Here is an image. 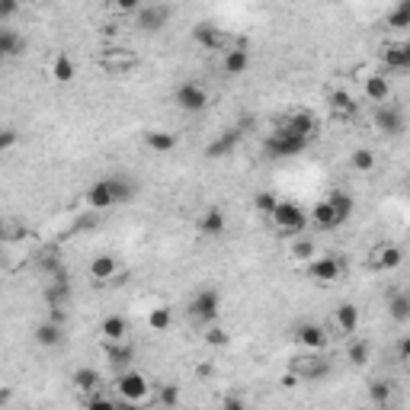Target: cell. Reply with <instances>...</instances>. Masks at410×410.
<instances>
[{"instance_id": "1", "label": "cell", "mask_w": 410, "mask_h": 410, "mask_svg": "<svg viewBox=\"0 0 410 410\" xmlns=\"http://www.w3.org/2000/svg\"><path fill=\"white\" fill-rule=\"evenodd\" d=\"M305 147H308V138L295 135L292 128H285V126H276L270 138L263 141V154H266V157H272V160L295 157V154H301Z\"/></svg>"}, {"instance_id": "2", "label": "cell", "mask_w": 410, "mask_h": 410, "mask_svg": "<svg viewBox=\"0 0 410 410\" xmlns=\"http://www.w3.org/2000/svg\"><path fill=\"white\" fill-rule=\"evenodd\" d=\"M272 222H276L279 234L285 237H301V231L308 228V215L299 209V202H289V199H279V205L272 209Z\"/></svg>"}, {"instance_id": "3", "label": "cell", "mask_w": 410, "mask_h": 410, "mask_svg": "<svg viewBox=\"0 0 410 410\" xmlns=\"http://www.w3.org/2000/svg\"><path fill=\"white\" fill-rule=\"evenodd\" d=\"M292 372L299 375L301 385H314V382H324V378L334 372V362L320 353H308V356H299V359H295Z\"/></svg>"}, {"instance_id": "4", "label": "cell", "mask_w": 410, "mask_h": 410, "mask_svg": "<svg viewBox=\"0 0 410 410\" xmlns=\"http://www.w3.org/2000/svg\"><path fill=\"white\" fill-rule=\"evenodd\" d=\"M218 314H222V295L215 289H202V292L193 295V301H189V318L193 320H199L202 327H209L218 320Z\"/></svg>"}, {"instance_id": "5", "label": "cell", "mask_w": 410, "mask_h": 410, "mask_svg": "<svg viewBox=\"0 0 410 410\" xmlns=\"http://www.w3.org/2000/svg\"><path fill=\"white\" fill-rule=\"evenodd\" d=\"M170 16H174V7L170 4H147V7H138V13H135V29L138 32H160V29L170 23Z\"/></svg>"}, {"instance_id": "6", "label": "cell", "mask_w": 410, "mask_h": 410, "mask_svg": "<svg viewBox=\"0 0 410 410\" xmlns=\"http://www.w3.org/2000/svg\"><path fill=\"white\" fill-rule=\"evenodd\" d=\"M193 39L205 52H231V49H237L234 35H228L224 29L212 26V23H195V26H193Z\"/></svg>"}, {"instance_id": "7", "label": "cell", "mask_w": 410, "mask_h": 410, "mask_svg": "<svg viewBox=\"0 0 410 410\" xmlns=\"http://www.w3.org/2000/svg\"><path fill=\"white\" fill-rule=\"evenodd\" d=\"M174 100H176V106H180L183 112H205L209 109V90L202 84H195V80H186V84H180L176 87V93H174Z\"/></svg>"}, {"instance_id": "8", "label": "cell", "mask_w": 410, "mask_h": 410, "mask_svg": "<svg viewBox=\"0 0 410 410\" xmlns=\"http://www.w3.org/2000/svg\"><path fill=\"white\" fill-rule=\"evenodd\" d=\"M116 388H119V394H122V401L132 404V407H135V404H141L147 394H151L147 378L141 375V372H132V368H128V372H122V375L116 378Z\"/></svg>"}, {"instance_id": "9", "label": "cell", "mask_w": 410, "mask_h": 410, "mask_svg": "<svg viewBox=\"0 0 410 410\" xmlns=\"http://www.w3.org/2000/svg\"><path fill=\"white\" fill-rule=\"evenodd\" d=\"M97 61H100V68H103L106 74H128V71L138 64V55L128 52V49H116V45H112V49L100 52Z\"/></svg>"}, {"instance_id": "10", "label": "cell", "mask_w": 410, "mask_h": 410, "mask_svg": "<svg viewBox=\"0 0 410 410\" xmlns=\"http://www.w3.org/2000/svg\"><path fill=\"white\" fill-rule=\"evenodd\" d=\"M401 263H404V251L397 243H378L368 253V270H375V272H391Z\"/></svg>"}, {"instance_id": "11", "label": "cell", "mask_w": 410, "mask_h": 410, "mask_svg": "<svg viewBox=\"0 0 410 410\" xmlns=\"http://www.w3.org/2000/svg\"><path fill=\"white\" fill-rule=\"evenodd\" d=\"M375 128L382 135H388V138H397V135H404V128H407V122H404V112L397 109V106L385 103L375 109Z\"/></svg>"}, {"instance_id": "12", "label": "cell", "mask_w": 410, "mask_h": 410, "mask_svg": "<svg viewBox=\"0 0 410 410\" xmlns=\"http://www.w3.org/2000/svg\"><path fill=\"white\" fill-rule=\"evenodd\" d=\"M340 272H343V266H340V260L334 257V253H324V257H318V260H311L308 263V276L314 279V282H337L340 279Z\"/></svg>"}, {"instance_id": "13", "label": "cell", "mask_w": 410, "mask_h": 410, "mask_svg": "<svg viewBox=\"0 0 410 410\" xmlns=\"http://www.w3.org/2000/svg\"><path fill=\"white\" fill-rule=\"evenodd\" d=\"M241 138H243V135L237 132V128H228V132H222L215 141H209V145H205V157H209V160H222V157H228V154H234V151H237Z\"/></svg>"}, {"instance_id": "14", "label": "cell", "mask_w": 410, "mask_h": 410, "mask_svg": "<svg viewBox=\"0 0 410 410\" xmlns=\"http://www.w3.org/2000/svg\"><path fill=\"white\" fill-rule=\"evenodd\" d=\"M295 340L308 349V353H320L327 346V334L320 324H299L295 327Z\"/></svg>"}, {"instance_id": "15", "label": "cell", "mask_w": 410, "mask_h": 410, "mask_svg": "<svg viewBox=\"0 0 410 410\" xmlns=\"http://www.w3.org/2000/svg\"><path fill=\"white\" fill-rule=\"evenodd\" d=\"M71 299V282H68V272H58V276L49 279V285H45V301H49V308H64Z\"/></svg>"}, {"instance_id": "16", "label": "cell", "mask_w": 410, "mask_h": 410, "mask_svg": "<svg viewBox=\"0 0 410 410\" xmlns=\"http://www.w3.org/2000/svg\"><path fill=\"white\" fill-rule=\"evenodd\" d=\"M282 126L292 128L295 135H301V138L311 141L314 135H318V116H314V112H308V109H299V112H292V116L285 119Z\"/></svg>"}, {"instance_id": "17", "label": "cell", "mask_w": 410, "mask_h": 410, "mask_svg": "<svg viewBox=\"0 0 410 410\" xmlns=\"http://www.w3.org/2000/svg\"><path fill=\"white\" fill-rule=\"evenodd\" d=\"M382 61L391 71H407L410 68V42H388L382 49Z\"/></svg>"}, {"instance_id": "18", "label": "cell", "mask_w": 410, "mask_h": 410, "mask_svg": "<svg viewBox=\"0 0 410 410\" xmlns=\"http://www.w3.org/2000/svg\"><path fill=\"white\" fill-rule=\"evenodd\" d=\"M87 205H90V212H106L116 205V199H112V189H109V180H97L90 189H87Z\"/></svg>"}, {"instance_id": "19", "label": "cell", "mask_w": 410, "mask_h": 410, "mask_svg": "<svg viewBox=\"0 0 410 410\" xmlns=\"http://www.w3.org/2000/svg\"><path fill=\"white\" fill-rule=\"evenodd\" d=\"M23 52H26L23 35L10 26H0V61H4V58H20Z\"/></svg>"}, {"instance_id": "20", "label": "cell", "mask_w": 410, "mask_h": 410, "mask_svg": "<svg viewBox=\"0 0 410 410\" xmlns=\"http://www.w3.org/2000/svg\"><path fill=\"white\" fill-rule=\"evenodd\" d=\"M100 334H103L106 343H122L128 334V320L122 318V314H109V318H103V324H100Z\"/></svg>"}, {"instance_id": "21", "label": "cell", "mask_w": 410, "mask_h": 410, "mask_svg": "<svg viewBox=\"0 0 410 410\" xmlns=\"http://www.w3.org/2000/svg\"><path fill=\"white\" fill-rule=\"evenodd\" d=\"M199 231L205 237H222L228 231V218L222 209H205V215L199 218Z\"/></svg>"}, {"instance_id": "22", "label": "cell", "mask_w": 410, "mask_h": 410, "mask_svg": "<svg viewBox=\"0 0 410 410\" xmlns=\"http://www.w3.org/2000/svg\"><path fill=\"white\" fill-rule=\"evenodd\" d=\"M334 320H337V327H340V334H356L359 330V308L353 305V301H343L340 308L334 311Z\"/></svg>"}, {"instance_id": "23", "label": "cell", "mask_w": 410, "mask_h": 410, "mask_svg": "<svg viewBox=\"0 0 410 410\" xmlns=\"http://www.w3.org/2000/svg\"><path fill=\"white\" fill-rule=\"evenodd\" d=\"M366 97L372 100V103H378V106L388 103V97H391L388 77H385V74H368L366 77Z\"/></svg>"}, {"instance_id": "24", "label": "cell", "mask_w": 410, "mask_h": 410, "mask_svg": "<svg viewBox=\"0 0 410 410\" xmlns=\"http://www.w3.org/2000/svg\"><path fill=\"white\" fill-rule=\"evenodd\" d=\"M116 270H119L116 257H109V253H100V257H93V263H90V279L97 285H103V282H109V279L116 276Z\"/></svg>"}, {"instance_id": "25", "label": "cell", "mask_w": 410, "mask_h": 410, "mask_svg": "<svg viewBox=\"0 0 410 410\" xmlns=\"http://www.w3.org/2000/svg\"><path fill=\"white\" fill-rule=\"evenodd\" d=\"M35 343L39 346H45V349H55L58 343L64 340V327H58V324H52V320H42V324L35 327Z\"/></svg>"}, {"instance_id": "26", "label": "cell", "mask_w": 410, "mask_h": 410, "mask_svg": "<svg viewBox=\"0 0 410 410\" xmlns=\"http://www.w3.org/2000/svg\"><path fill=\"white\" fill-rule=\"evenodd\" d=\"M222 68H224V74H231V77L243 74V71L251 68V55H247V49H243V45H237V49L224 52V61H222Z\"/></svg>"}, {"instance_id": "27", "label": "cell", "mask_w": 410, "mask_h": 410, "mask_svg": "<svg viewBox=\"0 0 410 410\" xmlns=\"http://www.w3.org/2000/svg\"><path fill=\"white\" fill-rule=\"evenodd\" d=\"M327 205L334 209V215L340 218V224H343L349 215H353V205H356V202H353V195H349L346 189H334V193L327 195Z\"/></svg>"}, {"instance_id": "28", "label": "cell", "mask_w": 410, "mask_h": 410, "mask_svg": "<svg viewBox=\"0 0 410 410\" xmlns=\"http://www.w3.org/2000/svg\"><path fill=\"white\" fill-rule=\"evenodd\" d=\"M145 145L151 147L154 154H170L176 145H180V138H176V135H170V132H160V128H154V132L145 135Z\"/></svg>"}, {"instance_id": "29", "label": "cell", "mask_w": 410, "mask_h": 410, "mask_svg": "<svg viewBox=\"0 0 410 410\" xmlns=\"http://www.w3.org/2000/svg\"><path fill=\"white\" fill-rule=\"evenodd\" d=\"M109 180V189H112V199H116V205H122V202H132L135 199V180L132 176H106Z\"/></svg>"}, {"instance_id": "30", "label": "cell", "mask_w": 410, "mask_h": 410, "mask_svg": "<svg viewBox=\"0 0 410 410\" xmlns=\"http://www.w3.org/2000/svg\"><path fill=\"white\" fill-rule=\"evenodd\" d=\"M330 109H334V116H340V119H353L356 112H359V103H356L346 90H334L330 93Z\"/></svg>"}, {"instance_id": "31", "label": "cell", "mask_w": 410, "mask_h": 410, "mask_svg": "<svg viewBox=\"0 0 410 410\" xmlns=\"http://www.w3.org/2000/svg\"><path fill=\"white\" fill-rule=\"evenodd\" d=\"M77 77V64L71 61V55H55V61H52V80H58V84H71Z\"/></svg>"}, {"instance_id": "32", "label": "cell", "mask_w": 410, "mask_h": 410, "mask_svg": "<svg viewBox=\"0 0 410 410\" xmlns=\"http://www.w3.org/2000/svg\"><path fill=\"white\" fill-rule=\"evenodd\" d=\"M311 222L318 224V228H324V231L340 228V218H337V215H334V209L327 205V199L314 202V209H311Z\"/></svg>"}, {"instance_id": "33", "label": "cell", "mask_w": 410, "mask_h": 410, "mask_svg": "<svg viewBox=\"0 0 410 410\" xmlns=\"http://www.w3.org/2000/svg\"><path fill=\"white\" fill-rule=\"evenodd\" d=\"M106 356H109V362L112 366H132V359H135V346L132 343H106Z\"/></svg>"}, {"instance_id": "34", "label": "cell", "mask_w": 410, "mask_h": 410, "mask_svg": "<svg viewBox=\"0 0 410 410\" xmlns=\"http://www.w3.org/2000/svg\"><path fill=\"white\" fill-rule=\"evenodd\" d=\"M71 382H74V388H77V391H97L100 385H103V378H100L97 368H77Z\"/></svg>"}, {"instance_id": "35", "label": "cell", "mask_w": 410, "mask_h": 410, "mask_svg": "<svg viewBox=\"0 0 410 410\" xmlns=\"http://www.w3.org/2000/svg\"><path fill=\"white\" fill-rule=\"evenodd\" d=\"M391 394H394L391 382H382V378L368 382V397H372V404H375V407H391Z\"/></svg>"}, {"instance_id": "36", "label": "cell", "mask_w": 410, "mask_h": 410, "mask_svg": "<svg viewBox=\"0 0 410 410\" xmlns=\"http://www.w3.org/2000/svg\"><path fill=\"white\" fill-rule=\"evenodd\" d=\"M388 311H391V318H394L397 324H407V320H410V295H407V292L391 295Z\"/></svg>"}, {"instance_id": "37", "label": "cell", "mask_w": 410, "mask_h": 410, "mask_svg": "<svg viewBox=\"0 0 410 410\" xmlns=\"http://www.w3.org/2000/svg\"><path fill=\"white\" fill-rule=\"evenodd\" d=\"M385 26H391V29H407L410 26V0H401V4L385 16Z\"/></svg>"}, {"instance_id": "38", "label": "cell", "mask_w": 410, "mask_h": 410, "mask_svg": "<svg viewBox=\"0 0 410 410\" xmlns=\"http://www.w3.org/2000/svg\"><path fill=\"white\" fill-rule=\"evenodd\" d=\"M349 164H353V170H359V174H372V170H375V151L356 147L353 157H349Z\"/></svg>"}, {"instance_id": "39", "label": "cell", "mask_w": 410, "mask_h": 410, "mask_svg": "<svg viewBox=\"0 0 410 410\" xmlns=\"http://www.w3.org/2000/svg\"><path fill=\"white\" fill-rule=\"evenodd\" d=\"M147 324H151V330H157V334H164V330H170V324H174V314H170V308H154L151 314H147Z\"/></svg>"}, {"instance_id": "40", "label": "cell", "mask_w": 410, "mask_h": 410, "mask_svg": "<svg viewBox=\"0 0 410 410\" xmlns=\"http://www.w3.org/2000/svg\"><path fill=\"white\" fill-rule=\"evenodd\" d=\"M157 401H160V407H164V410H176V407H180V385H160Z\"/></svg>"}, {"instance_id": "41", "label": "cell", "mask_w": 410, "mask_h": 410, "mask_svg": "<svg viewBox=\"0 0 410 410\" xmlns=\"http://www.w3.org/2000/svg\"><path fill=\"white\" fill-rule=\"evenodd\" d=\"M368 356H372V346H368L366 340H353V343L346 346V359L353 362V366H366Z\"/></svg>"}, {"instance_id": "42", "label": "cell", "mask_w": 410, "mask_h": 410, "mask_svg": "<svg viewBox=\"0 0 410 410\" xmlns=\"http://www.w3.org/2000/svg\"><path fill=\"white\" fill-rule=\"evenodd\" d=\"M205 343H209V346H215V349H224V346H231V334L224 330V327L209 324V327H205Z\"/></svg>"}, {"instance_id": "43", "label": "cell", "mask_w": 410, "mask_h": 410, "mask_svg": "<svg viewBox=\"0 0 410 410\" xmlns=\"http://www.w3.org/2000/svg\"><path fill=\"white\" fill-rule=\"evenodd\" d=\"M314 251H318V247H314V241L311 237H295V243H292V257L295 260H308V257H314Z\"/></svg>"}, {"instance_id": "44", "label": "cell", "mask_w": 410, "mask_h": 410, "mask_svg": "<svg viewBox=\"0 0 410 410\" xmlns=\"http://www.w3.org/2000/svg\"><path fill=\"white\" fill-rule=\"evenodd\" d=\"M253 205H257V212H263V215H272V209L279 205V199H276V193L263 189V193L253 195Z\"/></svg>"}, {"instance_id": "45", "label": "cell", "mask_w": 410, "mask_h": 410, "mask_svg": "<svg viewBox=\"0 0 410 410\" xmlns=\"http://www.w3.org/2000/svg\"><path fill=\"white\" fill-rule=\"evenodd\" d=\"M42 270L49 272V279L61 272V260H58V253H55V251H52V253H42Z\"/></svg>"}, {"instance_id": "46", "label": "cell", "mask_w": 410, "mask_h": 410, "mask_svg": "<svg viewBox=\"0 0 410 410\" xmlns=\"http://www.w3.org/2000/svg\"><path fill=\"white\" fill-rule=\"evenodd\" d=\"M119 404L112 401V397H103V394H93L90 401H87V410H116Z\"/></svg>"}, {"instance_id": "47", "label": "cell", "mask_w": 410, "mask_h": 410, "mask_svg": "<svg viewBox=\"0 0 410 410\" xmlns=\"http://www.w3.org/2000/svg\"><path fill=\"white\" fill-rule=\"evenodd\" d=\"M16 13H20V4H16V0H0V26Z\"/></svg>"}, {"instance_id": "48", "label": "cell", "mask_w": 410, "mask_h": 410, "mask_svg": "<svg viewBox=\"0 0 410 410\" xmlns=\"http://www.w3.org/2000/svg\"><path fill=\"white\" fill-rule=\"evenodd\" d=\"M16 141H20V138H16L13 128H0V154H7L10 147L16 145Z\"/></svg>"}, {"instance_id": "49", "label": "cell", "mask_w": 410, "mask_h": 410, "mask_svg": "<svg viewBox=\"0 0 410 410\" xmlns=\"http://www.w3.org/2000/svg\"><path fill=\"white\" fill-rule=\"evenodd\" d=\"M222 410H247V404H243L237 394H228V397L222 401Z\"/></svg>"}, {"instance_id": "50", "label": "cell", "mask_w": 410, "mask_h": 410, "mask_svg": "<svg viewBox=\"0 0 410 410\" xmlns=\"http://www.w3.org/2000/svg\"><path fill=\"white\" fill-rule=\"evenodd\" d=\"M138 7H141L138 0H119V4H116L119 13H138Z\"/></svg>"}, {"instance_id": "51", "label": "cell", "mask_w": 410, "mask_h": 410, "mask_svg": "<svg viewBox=\"0 0 410 410\" xmlns=\"http://www.w3.org/2000/svg\"><path fill=\"white\" fill-rule=\"evenodd\" d=\"M80 228H97V212H93V215L77 218V222H74V231H80Z\"/></svg>"}, {"instance_id": "52", "label": "cell", "mask_w": 410, "mask_h": 410, "mask_svg": "<svg viewBox=\"0 0 410 410\" xmlns=\"http://www.w3.org/2000/svg\"><path fill=\"white\" fill-rule=\"evenodd\" d=\"M45 320H52V324L64 327V308H49V318H45Z\"/></svg>"}, {"instance_id": "53", "label": "cell", "mask_w": 410, "mask_h": 410, "mask_svg": "<svg viewBox=\"0 0 410 410\" xmlns=\"http://www.w3.org/2000/svg\"><path fill=\"white\" fill-rule=\"evenodd\" d=\"M407 356H410V340H407V337H404V340L397 343V359H401V362H407Z\"/></svg>"}, {"instance_id": "54", "label": "cell", "mask_w": 410, "mask_h": 410, "mask_svg": "<svg viewBox=\"0 0 410 410\" xmlns=\"http://www.w3.org/2000/svg\"><path fill=\"white\" fill-rule=\"evenodd\" d=\"M299 375H295V372H285V375H282V388H299Z\"/></svg>"}, {"instance_id": "55", "label": "cell", "mask_w": 410, "mask_h": 410, "mask_svg": "<svg viewBox=\"0 0 410 410\" xmlns=\"http://www.w3.org/2000/svg\"><path fill=\"white\" fill-rule=\"evenodd\" d=\"M100 32H106V35H116V32H119V26H116V23H109V26H103V29H100Z\"/></svg>"}, {"instance_id": "56", "label": "cell", "mask_w": 410, "mask_h": 410, "mask_svg": "<svg viewBox=\"0 0 410 410\" xmlns=\"http://www.w3.org/2000/svg\"><path fill=\"white\" fill-rule=\"evenodd\" d=\"M4 237H7V222L0 218V243H4Z\"/></svg>"}, {"instance_id": "57", "label": "cell", "mask_w": 410, "mask_h": 410, "mask_svg": "<svg viewBox=\"0 0 410 410\" xmlns=\"http://www.w3.org/2000/svg\"><path fill=\"white\" fill-rule=\"evenodd\" d=\"M116 410H135V407H132V404H119Z\"/></svg>"}, {"instance_id": "58", "label": "cell", "mask_w": 410, "mask_h": 410, "mask_svg": "<svg viewBox=\"0 0 410 410\" xmlns=\"http://www.w3.org/2000/svg\"><path fill=\"white\" fill-rule=\"evenodd\" d=\"M0 260H4V243H0Z\"/></svg>"}, {"instance_id": "59", "label": "cell", "mask_w": 410, "mask_h": 410, "mask_svg": "<svg viewBox=\"0 0 410 410\" xmlns=\"http://www.w3.org/2000/svg\"><path fill=\"white\" fill-rule=\"evenodd\" d=\"M375 410H391V407H375Z\"/></svg>"}, {"instance_id": "60", "label": "cell", "mask_w": 410, "mask_h": 410, "mask_svg": "<svg viewBox=\"0 0 410 410\" xmlns=\"http://www.w3.org/2000/svg\"><path fill=\"white\" fill-rule=\"evenodd\" d=\"M157 410H164V407H157Z\"/></svg>"}]
</instances>
